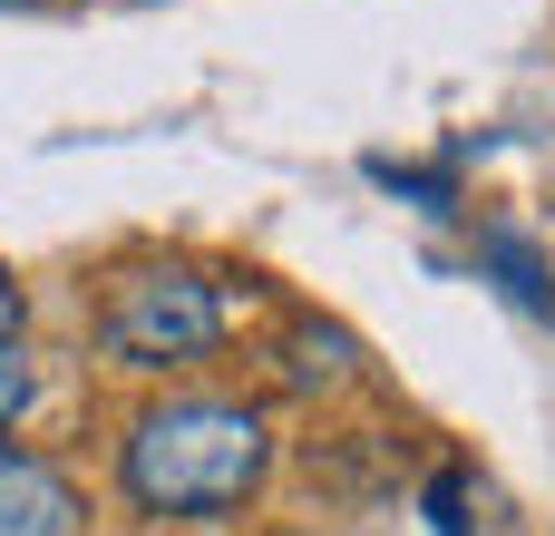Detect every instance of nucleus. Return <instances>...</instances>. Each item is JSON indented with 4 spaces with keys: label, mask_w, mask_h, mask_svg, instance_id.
Returning a JSON list of instances; mask_svg holds the SVG:
<instances>
[{
    "label": "nucleus",
    "mask_w": 555,
    "mask_h": 536,
    "mask_svg": "<svg viewBox=\"0 0 555 536\" xmlns=\"http://www.w3.org/2000/svg\"><path fill=\"white\" fill-rule=\"evenodd\" d=\"M263 469H273V420H263L254 400H205V391H185V400L137 410L127 439H117V488H127V508H137V518H176V527L234 518V508L263 488Z\"/></svg>",
    "instance_id": "obj_1"
},
{
    "label": "nucleus",
    "mask_w": 555,
    "mask_h": 536,
    "mask_svg": "<svg viewBox=\"0 0 555 536\" xmlns=\"http://www.w3.org/2000/svg\"><path fill=\"white\" fill-rule=\"evenodd\" d=\"M224 342V293L195 264H127L98 293V352L117 371H185Z\"/></svg>",
    "instance_id": "obj_2"
},
{
    "label": "nucleus",
    "mask_w": 555,
    "mask_h": 536,
    "mask_svg": "<svg viewBox=\"0 0 555 536\" xmlns=\"http://www.w3.org/2000/svg\"><path fill=\"white\" fill-rule=\"evenodd\" d=\"M88 527V508H78V488L49 469V459H0V536H78Z\"/></svg>",
    "instance_id": "obj_3"
},
{
    "label": "nucleus",
    "mask_w": 555,
    "mask_h": 536,
    "mask_svg": "<svg viewBox=\"0 0 555 536\" xmlns=\"http://www.w3.org/2000/svg\"><path fill=\"white\" fill-rule=\"evenodd\" d=\"M478 264L498 273V293H507V303H527V312H555V273H546V254H537L517 225H488V234H478Z\"/></svg>",
    "instance_id": "obj_4"
},
{
    "label": "nucleus",
    "mask_w": 555,
    "mask_h": 536,
    "mask_svg": "<svg viewBox=\"0 0 555 536\" xmlns=\"http://www.w3.org/2000/svg\"><path fill=\"white\" fill-rule=\"evenodd\" d=\"M361 371V342L351 332H332V322H302L293 332V381L302 391H332V381H351Z\"/></svg>",
    "instance_id": "obj_5"
},
{
    "label": "nucleus",
    "mask_w": 555,
    "mask_h": 536,
    "mask_svg": "<svg viewBox=\"0 0 555 536\" xmlns=\"http://www.w3.org/2000/svg\"><path fill=\"white\" fill-rule=\"evenodd\" d=\"M39 400V371H29V352L20 342H0V439L20 430V410Z\"/></svg>",
    "instance_id": "obj_6"
},
{
    "label": "nucleus",
    "mask_w": 555,
    "mask_h": 536,
    "mask_svg": "<svg viewBox=\"0 0 555 536\" xmlns=\"http://www.w3.org/2000/svg\"><path fill=\"white\" fill-rule=\"evenodd\" d=\"M20 312H29V293H20L10 264H0V342H20Z\"/></svg>",
    "instance_id": "obj_7"
}]
</instances>
